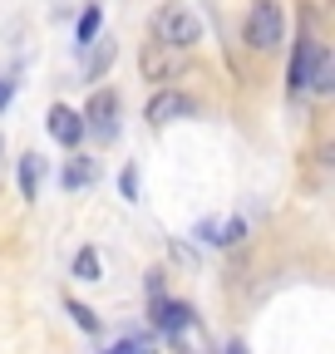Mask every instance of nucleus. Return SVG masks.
Segmentation results:
<instances>
[{"instance_id":"2","label":"nucleus","mask_w":335,"mask_h":354,"mask_svg":"<svg viewBox=\"0 0 335 354\" xmlns=\"http://www.w3.org/2000/svg\"><path fill=\"white\" fill-rule=\"evenodd\" d=\"M286 39V15L276 0H257L246 15V44L251 50H276V44Z\"/></svg>"},{"instance_id":"21","label":"nucleus","mask_w":335,"mask_h":354,"mask_svg":"<svg viewBox=\"0 0 335 354\" xmlns=\"http://www.w3.org/2000/svg\"><path fill=\"white\" fill-rule=\"evenodd\" d=\"M0 153H6V143H0Z\"/></svg>"},{"instance_id":"10","label":"nucleus","mask_w":335,"mask_h":354,"mask_svg":"<svg viewBox=\"0 0 335 354\" xmlns=\"http://www.w3.org/2000/svg\"><path fill=\"white\" fill-rule=\"evenodd\" d=\"M306 88H316V94H330V88H335V59L325 50H316V64H311V84Z\"/></svg>"},{"instance_id":"18","label":"nucleus","mask_w":335,"mask_h":354,"mask_svg":"<svg viewBox=\"0 0 335 354\" xmlns=\"http://www.w3.org/2000/svg\"><path fill=\"white\" fill-rule=\"evenodd\" d=\"M109 354H153V344H148V339H123V344H114Z\"/></svg>"},{"instance_id":"20","label":"nucleus","mask_w":335,"mask_h":354,"mask_svg":"<svg viewBox=\"0 0 335 354\" xmlns=\"http://www.w3.org/2000/svg\"><path fill=\"white\" fill-rule=\"evenodd\" d=\"M222 354H246V344H242V339H232V344H227Z\"/></svg>"},{"instance_id":"1","label":"nucleus","mask_w":335,"mask_h":354,"mask_svg":"<svg viewBox=\"0 0 335 354\" xmlns=\"http://www.w3.org/2000/svg\"><path fill=\"white\" fill-rule=\"evenodd\" d=\"M153 39H158V44H173V50H192V44L202 39L197 10L183 6V0H168V6L153 15Z\"/></svg>"},{"instance_id":"16","label":"nucleus","mask_w":335,"mask_h":354,"mask_svg":"<svg viewBox=\"0 0 335 354\" xmlns=\"http://www.w3.org/2000/svg\"><path fill=\"white\" fill-rule=\"evenodd\" d=\"M246 236V221L242 216H232V221H222V246H237Z\"/></svg>"},{"instance_id":"19","label":"nucleus","mask_w":335,"mask_h":354,"mask_svg":"<svg viewBox=\"0 0 335 354\" xmlns=\"http://www.w3.org/2000/svg\"><path fill=\"white\" fill-rule=\"evenodd\" d=\"M10 88H15V79H0V109L10 104Z\"/></svg>"},{"instance_id":"5","label":"nucleus","mask_w":335,"mask_h":354,"mask_svg":"<svg viewBox=\"0 0 335 354\" xmlns=\"http://www.w3.org/2000/svg\"><path fill=\"white\" fill-rule=\"evenodd\" d=\"M188 113H192V99L178 94V88H158V94L148 99V109H143V118H148L153 128L173 123V118H188Z\"/></svg>"},{"instance_id":"7","label":"nucleus","mask_w":335,"mask_h":354,"mask_svg":"<svg viewBox=\"0 0 335 354\" xmlns=\"http://www.w3.org/2000/svg\"><path fill=\"white\" fill-rule=\"evenodd\" d=\"M316 50H320L316 39H296V55H291V64H286V84H291V94H301V88L311 84V64H316Z\"/></svg>"},{"instance_id":"12","label":"nucleus","mask_w":335,"mask_h":354,"mask_svg":"<svg viewBox=\"0 0 335 354\" xmlns=\"http://www.w3.org/2000/svg\"><path fill=\"white\" fill-rule=\"evenodd\" d=\"M84 50H89V59H84V74H89V79H99L114 64V39H104L99 50H94V44H84Z\"/></svg>"},{"instance_id":"11","label":"nucleus","mask_w":335,"mask_h":354,"mask_svg":"<svg viewBox=\"0 0 335 354\" xmlns=\"http://www.w3.org/2000/svg\"><path fill=\"white\" fill-rule=\"evenodd\" d=\"M99 276H104L99 251H94V246H79V256H74V281H99Z\"/></svg>"},{"instance_id":"17","label":"nucleus","mask_w":335,"mask_h":354,"mask_svg":"<svg viewBox=\"0 0 335 354\" xmlns=\"http://www.w3.org/2000/svg\"><path fill=\"white\" fill-rule=\"evenodd\" d=\"M118 187H123V197H129V202H138V172H134V167H123Z\"/></svg>"},{"instance_id":"13","label":"nucleus","mask_w":335,"mask_h":354,"mask_svg":"<svg viewBox=\"0 0 335 354\" xmlns=\"http://www.w3.org/2000/svg\"><path fill=\"white\" fill-rule=\"evenodd\" d=\"M99 30H104V10H99V6H89V10L79 15V30H74L79 50H84V44H94V35H99Z\"/></svg>"},{"instance_id":"9","label":"nucleus","mask_w":335,"mask_h":354,"mask_svg":"<svg viewBox=\"0 0 335 354\" xmlns=\"http://www.w3.org/2000/svg\"><path fill=\"white\" fill-rule=\"evenodd\" d=\"M39 172H45V167H39V158H35V153H25V158H20V172H15V187H20V197H25V202H35V197H39Z\"/></svg>"},{"instance_id":"6","label":"nucleus","mask_w":335,"mask_h":354,"mask_svg":"<svg viewBox=\"0 0 335 354\" xmlns=\"http://www.w3.org/2000/svg\"><path fill=\"white\" fill-rule=\"evenodd\" d=\"M45 128H50V138H55L60 148H79V138H84V118H79L74 109H64V104H55V109L45 113Z\"/></svg>"},{"instance_id":"4","label":"nucleus","mask_w":335,"mask_h":354,"mask_svg":"<svg viewBox=\"0 0 335 354\" xmlns=\"http://www.w3.org/2000/svg\"><path fill=\"white\" fill-rule=\"evenodd\" d=\"M138 69H143V79H153V84H168V79H178L183 74V50H173V44H148V50L138 55Z\"/></svg>"},{"instance_id":"8","label":"nucleus","mask_w":335,"mask_h":354,"mask_svg":"<svg viewBox=\"0 0 335 354\" xmlns=\"http://www.w3.org/2000/svg\"><path fill=\"white\" fill-rule=\"evenodd\" d=\"M153 325L168 330V335H178V330L192 325V310H188L183 300H163V295H153Z\"/></svg>"},{"instance_id":"14","label":"nucleus","mask_w":335,"mask_h":354,"mask_svg":"<svg viewBox=\"0 0 335 354\" xmlns=\"http://www.w3.org/2000/svg\"><path fill=\"white\" fill-rule=\"evenodd\" d=\"M89 183H94V162L89 158H74L64 167V187H89Z\"/></svg>"},{"instance_id":"3","label":"nucleus","mask_w":335,"mask_h":354,"mask_svg":"<svg viewBox=\"0 0 335 354\" xmlns=\"http://www.w3.org/2000/svg\"><path fill=\"white\" fill-rule=\"evenodd\" d=\"M79 118H84V133H99V143H114V133H118V94L114 88H94L89 109H84Z\"/></svg>"},{"instance_id":"15","label":"nucleus","mask_w":335,"mask_h":354,"mask_svg":"<svg viewBox=\"0 0 335 354\" xmlns=\"http://www.w3.org/2000/svg\"><path fill=\"white\" fill-rule=\"evenodd\" d=\"M64 310L74 315V325H79V330H99V315H94V310L84 305V300H64Z\"/></svg>"}]
</instances>
